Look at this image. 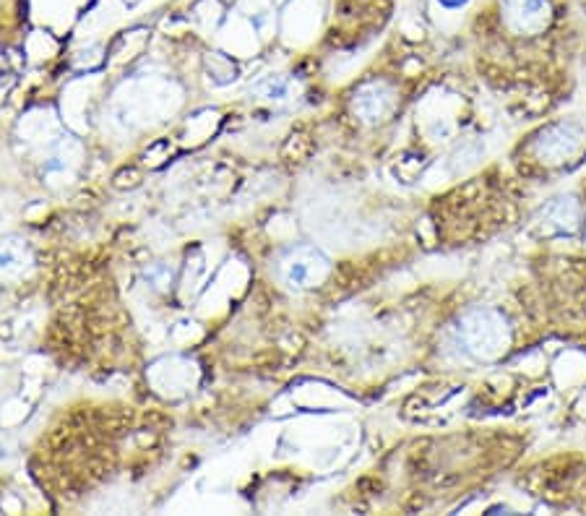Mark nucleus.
Returning <instances> with one entry per match:
<instances>
[{
	"label": "nucleus",
	"instance_id": "nucleus-1",
	"mask_svg": "<svg viewBox=\"0 0 586 516\" xmlns=\"http://www.w3.org/2000/svg\"><path fill=\"white\" fill-rule=\"evenodd\" d=\"M461 331H464V339H467L469 347H472L477 355H482V358H495V355H501L503 347H506L508 342L506 324L490 311L472 313V316L464 321Z\"/></svg>",
	"mask_w": 586,
	"mask_h": 516
},
{
	"label": "nucleus",
	"instance_id": "nucleus-2",
	"mask_svg": "<svg viewBox=\"0 0 586 516\" xmlns=\"http://www.w3.org/2000/svg\"><path fill=\"white\" fill-rule=\"evenodd\" d=\"M282 279L284 285L295 287V290H308L316 287L326 272H329V261L313 248H295L282 258Z\"/></svg>",
	"mask_w": 586,
	"mask_h": 516
},
{
	"label": "nucleus",
	"instance_id": "nucleus-3",
	"mask_svg": "<svg viewBox=\"0 0 586 516\" xmlns=\"http://www.w3.org/2000/svg\"><path fill=\"white\" fill-rule=\"evenodd\" d=\"M506 16L519 32H537L545 27L547 3L545 0H506Z\"/></svg>",
	"mask_w": 586,
	"mask_h": 516
},
{
	"label": "nucleus",
	"instance_id": "nucleus-4",
	"mask_svg": "<svg viewBox=\"0 0 586 516\" xmlns=\"http://www.w3.org/2000/svg\"><path fill=\"white\" fill-rule=\"evenodd\" d=\"M29 264V248L24 243H0V272L3 274H19Z\"/></svg>",
	"mask_w": 586,
	"mask_h": 516
},
{
	"label": "nucleus",
	"instance_id": "nucleus-5",
	"mask_svg": "<svg viewBox=\"0 0 586 516\" xmlns=\"http://www.w3.org/2000/svg\"><path fill=\"white\" fill-rule=\"evenodd\" d=\"M355 107L365 115V120H378L386 113V107H389V97H386L378 86H368V89H363L360 97L355 100Z\"/></svg>",
	"mask_w": 586,
	"mask_h": 516
},
{
	"label": "nucleus",
	"instance_id": "nucleus-6",
	"mask_svg": "<svg viewBox=\"0 0 586 516\" xmlns=\"http://www.w3.org/2000/svg\"><path fill=\"white\" fill-rule=\"evenodd\" d=\"M253 92L264 100H284L290 94V81L282 79V76H266L253 86Z\"/></svg>",
	"mask_w": 586,
	"mask_h": 516
},
{
	"label": "nucleus",
	"instance_id": "nucleus-7",
	"mask_svg": "<svg viewBox=\"0 0 586 516\" xmlns=\"http://www.w3.org/2000/svg\"><path fill=\"white\" fill-rule=\"evenodd\" d=\"M443 6H448V8H456V6H461V3H464V0H441Z\"/></svg>",
	"mask_w": 586,
	"mask_h": 516
}]
</instances>
